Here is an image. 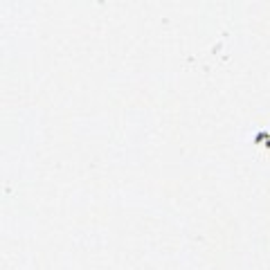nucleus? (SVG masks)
Returning a JSON list of instances; mask_svg holds the SVG:
<instances>
[]
</instances>
